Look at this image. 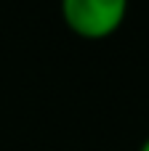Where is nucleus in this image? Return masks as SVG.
Listing matches in <instances>:
<instances>
[{
    "label": "nucleus",
    "mask_w": 149,
    "mask_h": 151,
    "mask_svg": "<svg viewBox=\"0 0 149 151\" xmlns=\"http://www.w3.org/2000/svg\"><path fill=\"white\" fill-rule=\"evenodd\" d=\"M69 29L83 37H107L128 16L131 0H59Z\"/></svg>",
    "instance_id": "f257e3e1"
},
{
    "label": "nucleus",
    "mask_w": 149,
    "mask_h": 151,
    "mask_svg": "<svg viewBox=\"0 0 149 151\" xmlns=\"http://www.w3.org/2000/svg\"><path fill=\"white\" fill-rule=\"evenodd\" d=\"M139 151H149V135L141 141V143H139Z\"/></svg>",
    "instance_id": "f03ea898"
}]
</instances>
